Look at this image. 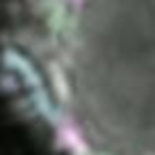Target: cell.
I'll return each instance as SVG.
<instances>
[{"instance_id":"1","label":"cell","mask_w":155,"mask_h":155,"mask_svg":"<svg viewBox=\"0 0 155 155\" xmlns=\"http://www.w3.org/2000/svg\"><path fill=\"white\" fill-rule=\"evenodd\" d=\"M0 82L59 155H155V0H12Z\"/></svg>"}]
</instances>
